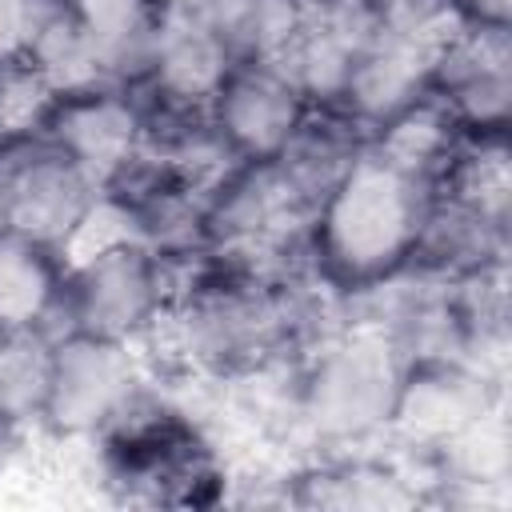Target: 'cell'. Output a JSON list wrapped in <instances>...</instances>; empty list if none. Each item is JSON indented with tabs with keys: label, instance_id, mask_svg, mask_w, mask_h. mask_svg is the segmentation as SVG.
<instances>
[{
	"label": "cell",
	"instance_id": "cell-1",
	"mask_svg": "<svg viewBox=\"0 0 512 512\" xmlns=\"http://www.w3.org/2000/svg\"><path fill=\"white\" fill-rule=\"evenodd\" d=\"M428 204L432 184L396 168L368 144L312 216V272L340 296L392 280L412 264Z\"/></svg>",
	"mask_w": 512,
	"mask_h": 512
},
{
	"label": "cell",
	"instance_id": "cell-2",
	"mask_svg": "<svg viewBox=\"0 0 512 512\" xmlns=\"http://www.w3.org/2000/svg\"><path fill=\"white\" fill-rule=\"evenodd\" d=\"M404 356L380 324L348 320L300 360V420L312 440L356 444L388 432Z\"/></svg>",
	"mask_w": 512,
	"mask_h": 512
},
{
	"label": "cell",
	"instance_id": "cell-3",
	"mask_svg": "<svg viewBox=\"0 0 512 512\" xmlns=\"http://www.w3.org/2000/svg\"><path fill=\"white\" fill-rule=\"evenodd\" d=\"M168 300V264L140 240H120L84 260L64 264L56 304L40 328L52 340L64 332H84L100 340L136 344L160 320Z\"/></svg>",
	"mask_w": 512,
	"mask_h": 512
},
{
	"label": "cell",
	"instance_id": "cell-4",
	"mask_svg": "<svg viewBox=\"0 0 512 512\" xmlns=\"http://www.w3.org/2000/svg\"><path fill=\"white\" fill-rule=\"evenodd\" d=\"M148 376L132 344L64 332L52 340L40 428L56 440L100 436L140 392Z\"/></svg>",
	"mask_w": 512,
	"mask_h": 512
},
{
	"label": "cell",
	"instance_id": "cell-5",
	"mask_svg": "<svg viewBox=\"0 0 512 512\" xmlns=\"http://www.w3.org/2000/svg\"><path fill=\"white\" fill-rule=\"evenodd\" d=\"M104 184L40 136L0 144V232L64 252L100 204Z\"/></svg>",
	"mask_w": 512,
	"mask_h": 512
},
{
	"label": "cell",
	"instance_id": "cell-6",
	"mask_svg": "<svg viewBox=\"0 0 512 512\" xmlns=\"http://www.w3.org/2000/svg\"><path fill=\"white\" fill-rule=\"evenodd\" d=\"M496 400H504V380L484 376L460 356H420L404 364L388 432H396L412 452H436Z\"/></svg>",
	"mask_w": 512,
	"mask_h": 512
},
{
	"label": "cell",
	"instance_id": "cell-7",
	"mask_svg": "<svg viewBox=\"0 0 512 512\" xmlns=\"http://www.w3.org/2000/svg\"><path fill=\"white\" fill-rule=\"evenodd\" d=\"M428 92L464 132H508L512 32L496 24H464V32L432 60Z\"/></svg>",
	"mask_w": 512,
	"mask_h": 512
},
{
	"label": "cell",
	"instance_id": "cell-8",
	"mask_svg": "<svg viewBox=\"0 0 512 512\" xmlns=\"http://www.w3.org/2000/svg\"><path fill=\"white\" fill-rule=\"evenodd\" d=\"M304 112V92L268 60H236L212 96V124L236 160H276Z\"/></svg>",
	"mask_w": 512,
	"mask_h": 512
},
{
	"label": "cell",
	"instance_id": "cell-9",
	"mask_svg": "<svg viewBox=\"0 0 512 512\" xmlns=\"http://www.w3.org/2000/svg\"><path fill=\"white\" fill-rule=\"evenodd\" d=\"M36 136L88 168L100 184H108L140 148V108L128 88H88L56 96Z\"/></svg>",
	"mask_w": 512,
	"mask_h": 512
},
{
	"label": "cell",
	"instance_id": "cell-10",
	"mask_svg": "<svg viewBox=\"0 0 512 512\" xmlns=\"http://www.w3.org/2000/svg\"><path fill=\"white\" fill-rule=\"evenodd\" d=\"M428 76H432L428 52L372 24L368 40L348 64L336 104L376 136L388 120H396L400 112H408L428 96Z\"/></svg>",
	"mask_w": 512,
	"mask_h": 512
},
{
	"label": "cell",
	"instance_id": "cell-11",
	"mask_svg": "<svg viewBox=\"0 0 512 512\" xmlns=\"http://www.w3.org/2000/svg\"><path fill=\"white\" fill-rule=\"evenodd\" d=\"M236 60L228 48L192 16L160 0V20H156V40H152V72L144 92H156L176 104H212L220 80L228 76Z\"/></svg>",
	"mask_w": 512,
	"mask_h": 512
},
{
	"label": "cell",
	"instance_id": "cell-12",
	"mask_svg": "<svg viewBox=\"0 0 512 512\" xmlns=\"http://www.w3.org/2000/svg\"><path fill=\"white\" fill-rule=\"evenodd\" d=\"M372 144V132L352 120L340 104H308L304 120L296 124L292 140L276 156L288 184L320 208V200L336 188V180L360 160V152Z\"/></svg>",
	"mask_w": 512,
	"mask_h": 512
},
{
	"label": "cell",
	"instance_id": "cell-13",
	"mask_svg": "<svg viewBox=\"0 0 512 512\" xmlns=\"http://www.w3.org/2000/svg\"><path fill=\"white\" fill-rule=\"evenodd\" d=\"M108 88H136L152 72L160 0H72Z\"/></svg>",
	"mask_w": 512,
	"mask_h": 512
},
{
	"label": "cell",
	"instance_id": "cell-14",
	"mask_svg": "<svg viewBox=\"0 0 512 512\" xmlns=\"http://www.w3.org/2000/svg\"><path fill=\"white\" fill-rule=\"evenodd\" d=\"M20 52L36 64V72L52 84L56 96L108 88L96 60V44L84 32L72 0H32Z\"/></svg>",
	"mask_w": 512,
	"mask_h": 512
},
{
	"label": "cell",
	"instance_id": "cell-15",
	"mask_svg": "<svg viewBox=\"0 0 512 512\" xmlns=\"http://www.w3.org/2000/svg\"><path fill=\"white\" fill-rule=\"evenodd\" d=\"M64 276V256L16 232H0V324H44Z\"/></svg>",
	"mask_w": 512,
	"mask_h": 512
},
{
	"label": "cell",
	"instance_id": "cell-16",
	"mask_svg": "<svg viewBox=\"0 0 512 512\" xmlns=\"http://www.w3.org/2000/svg\"><path fill=\"white\" fill-rule=\"evenodd\" d=\"M52 336L40 324L8 328L0 324V416L16 428L28 420L40 424L44 388H48Z\"/></svg>",
	"mask_w": 512,
	"mask_h": 512
},
{
	"label": "cell",
	"instance_id": "cell-17",
	"mask_svg": "<svg viewBox=\"0 0 512 512\" xmlns=\"http://www.w3.org/2000/svg\"><path fill=\"white\" fill-rule=\"evenodd\" d=\"M52 104V84L36 72V64L24 52L0 60V144L36 136Z\"/></svg>",
	"mask_w": 512,
	"mask_h": 512
},
{
	"label": "cell",
	"instance_id": "cell-18",
	"mask_svg": "<svg viewBox=\"0 0 512 512\" xmlns=\"http://www.w3.org/2000/svg\"><path fill=\"white\" fill-rule=\"evenodd\" d=\"M376 28L416 44L420 52H428L432 60L464 32V16L456 12L452 0H380L372 8Z\"/></svg>",
	"mask_w": 512,
	"mask_h": 512
},
{
	"label": "cell",
	"instance_id": "cell-19",
	"mask_svg": "<svg viewBox=\"0 0 512 512\" xmlns=\"http://www.w3.org/2000/svg\"><path fill=\"white\" fill-rule=\"evenodd\" d=\"M28 8H32V0H0V60L16 56L24 48Z\"/></svg>",
	"mask_w": 512,
	"mask_h": 512
},
{
	"label": "cell",
	"instance_id": "cell-20",
	"mask_svg": "<svg viewBox=\"0 0 512 512\" xmlns=\"http://www.w3.org/2000/svg\"><path fill=\"white\" fill-rule=\"evenodd\" d=\"M452 4L468 24H496V28L512 24V0H452Z\"/></svg>",
	"mask_w": 512,
	"mask_h": 512
},
{
	"label": "cell",
	"instance_id": "cell-21",
	"mask_svg": "<svg viewBox=\"0 0 512 512\" xmlns=\"http://www.w3.org/2000/svg\"><path fill=\"white\" fill-rule=\"evenodd\" d=\"M348 4H360V8H376L380 0H348Z\"/></svg>",
	"mask_w": 512,
	"mask_h": 512
}]
</instances>
